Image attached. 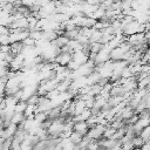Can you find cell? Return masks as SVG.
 Returning <instances> with one entry per match:
<instances>
[{"instance_id":"obj_2","label":"cell","mask_w":150,"mask_h":150,"mask_svg":"<svg viewBox=\"0 0 150 150\" xmlns=\"http://www.w3.org/2000/svg\"><path fill=\"white\" fill-rule=\"evenodd\" d=\"M25 121H26V117H25L23 114L14 112V115H13V117H12V120H11V123L14 124V125H18V127H19V125H21Z\"/></svg>"},{"instance_id":"obj_1","label":"cell","mask_w":150,"mask_h":150,"mask_svg":"<svg viewBox=\"0 0 150 150\" xmlns=\"http://www.w3.org/2000/svg\"><path fill=\"white\" fill-rule=\"evenodd\" d=\"M88 130H89V125L86 122H75V123H73L71 131L76 132V134H80L81 136H86Z\"/></svg>"}]
</instances>
